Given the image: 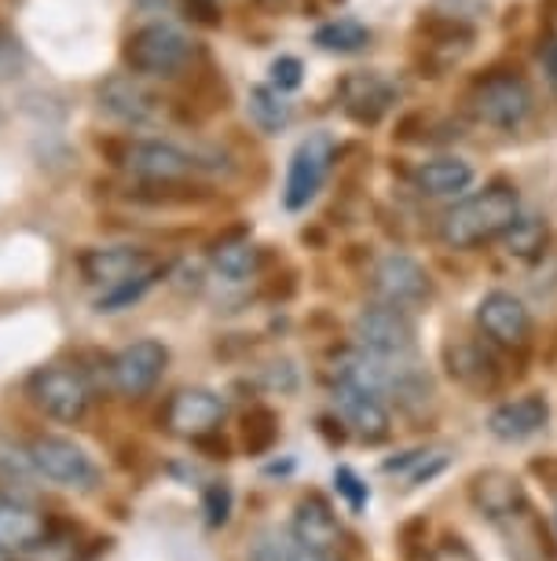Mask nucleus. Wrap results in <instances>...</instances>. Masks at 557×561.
I'll use <instances>...</instances> for the list:
<instances>
[{"label": "nucleus", "instance_id": "f257e3e1", "mask_svg": "<svg viewBox=\"0 0 557 561\" xmlns=\"http://www.w3.org/2000/svg\"><path fill=\"white\" fill-rule=\"evenodd\" d=\"M521 214V198L507 184H491L485 192L462 198L440 220V242L451 250H469L488 239H499Z\"/></svg>", "mask_w": 557, "mask_h": 561}, {"label": "nucleus", "instance_id": "f03ea898", "mask_svg": "<svg viewBox=\"0 0 557 561\" xmlns=\"http://www.w3.org/2000/svg\"><path fill=\"white\" fill-rule=\"evenodd\" d=\"M125 62L136 78H176L192 62V37L181 26L158 19V23H147L129 34Z\"/></svg>", "mask_w": 557, "mask_h": 561}, {"label": "nucleus", "instance_id": "7ed1b4c3", "mask_svg": "<svg viewBox=\"0 0 557 561\" xmlns=\"http://www.w3.org/2000/svg\"><path fill=\"white\" fill-rule=\"evenodd\" d=\"M469 103L480 122L502 133L521 129V125L532 118V107H535L529 81L510 70H496V73H488V78H480Z\"/></svg>", "mask_w": 557, "mask_h": 561}, {"label": "nucleus", "instance_id": "20e7f679", "mask_svg": "<svg viewBox=\"0 0 557 561\" xmlns=\"http://www.w3.org/2000/svg\"><path fill=\"white\" fill-rule=\"evenodd\" d=\"M290 536L298 539L304 550L327 558V561H349L356 554V539L345 533L338 514L330 511V503L320 492H309L293 506Z\"/></svg>", "mask_w": 557, "mask_h": 561}, {"label": "nucleus", "instance_id": "39448f33", "mask_svg": "<svg viewBox=\"0 0 557 561\" xmlns=\"http://www.w3.org/2000/svg\"><path fill=\"white\" fill-rule=\"evenodd\" d=\"M30 397H34V404L56 422H81L92 404V389L85 382V375L67 364L40 367L37 375L30 378Z\"/></svg>", "mask_w": 557, "mask_h": 561}, {"label": "nucleus", "instance_id": "423d86ee", "mask_svg": "<svg viewBox=\"0 0 557 561\" xmlns=\"http://www.w3.org/2000/svg\"><path fill=\"white\" fill-rule=\"evenodd\" d=\"M334 154H338V144H334L330 133H309L304 140L298 144V151L290 158V169H287V187H282V206L287 209H304L320 195L323 180H327L330 165H334Z\"/></svg>", "mask_w": 557, "mask_h": 561}, {"label": "nucleus", "instance_id": "0eeeda50", "mask_svg": "<svg viewBox=\"0 0 557 561\" xmlns=\"http://www.w3.org/2000/svg\"><path fill=\"white\" fill-rule=\"evenodd\" d=\"M352 337L360 348L378 356H396V359L415 356V323L407 320L404 309H393V305L382 301L356 312Z\"/></svg>", "mask_w": 557, "mask_h": 561}, {"label": "nucleus", "instance_id": "6e6552de", "mask_svg": "<svg viewBox=\"0 0 557 561\" xmlns=\"http://www.w3.org/2000/svg\"><path fill=\"white\" fill-rule=\"evenodd\" d=\"M30 459H34L37 473H45L48 481L62 484V489L92 492L100 481L96 462L89 459L81 444H73L67 437H37L30 444Z\"/></svg>", "mask_w": 557, "mask_h": 561}, {"label": "nucleus", "instance_id": "1a4fd4ad", "mask_svg": "<svg viewBox=\"0 0 557 561\" xmlns=\"http://www.w3.org/2000/svg\"><path fill=\"white\" fill-rule=\"evenodd\" d=\"M170 367V348L154 337H140V342L125 345L118 356L111 359V382L121 397L140 400L158 386V378Z\"/></svg>", "mask_w": 557, "mask_h": 561}, {"label": "nucleus", "instance_id": "9d476101", "mask_svg": "<svg viewBox=\"0 0 557 561\" xmlns=\"http://www.w3.org/2000/svg\"><path fill=\"white\" fill-rule=\"evenodd\" d=\"M224 415H228V404L213 389H202V386L176 389L170 397V404H165V430L184 440H202L209 433L220 430Z\"/></svg>", "mask_w": 557, "mask_h": 561}, {"label": "nucleus", "instance_id": "9b49d317", "mask_svg": "<svg viewBox=\"0 0 557 561\" xmlns=\"http://www.w3.org/2000/svg\"><path fill=\"white\" fill-rule=\"evenodd\" d=\"M371 290L382 305H393V309H415L429 298V272L407 253H385L382 261L374 264L371 272Z\"/></svg>", "mask_w": 557, "mask_h": 561}, {"label": "nucleus", "instance_id": "f8f14e48", "mask_svg": "<svg viewBox=\"0 0 557 561\" xmlns=\"http://www.w3.org/2000/svg\"><path fill=\"white\" fill-rule=\"evenodd\" d=\"M100 107L114 122L129 125V129H154L162 122V100L154 96L136 73H114L100 84Z\"/></svg>", "mask_w": 557, "mask_h": 561}, {"label": "nucleus", "instance_id": "ddd939ff", "mask_svg": "<svg viewBox=\"0 0 557 561\" xmlns=\"http://www.w3.org/2000/svg\"><path fill=\"white\" fill-rule=\"evenodd\" d=\"M125 169L151 184H176L198 173V158L170 140H132L125 151Z\"/></svg>", "mask_w": 557, "mask_h": 561}, {"label": "nucleus", "instance_id": "4468645a", "mask_svg": "<svg viewBox=\"0 0 557 561\" xmlns=\"http://www.w3.org/2000/svg\"><path fill=\"white\" fill-rule=\"evenodd\" d=\"M477 327L485 331L491 345L524 348L532 337V312L510 290H491L477 305Z\"/></svg>", "mask_w": 557, "mask_h": 561}, {"label": "nucleus", "instance_id": "2eb2a0df", "mask_svg": "<svg viewBox=\"0 0 557 561\" xmlns=\"http://www.w3.org/2000/svg\"><path fill=\"white\" fill-rule=\"evenodd\" d=\"M334 408H338L341 422L363 444H382L388 433H393V419H388L385 400L352 382H341V378H338V386H334Z\"/></svg>", "mask_w": 557, "mask_h": 561}, {"label": "nucleus", "instance_id": "dca6fc26", "mask_svg": "<svg viewBox=\"0 0 557 561\" xmlns=\"http://www.w3.org/2000/svg\"><path fill=\"white\" fill-rule=\"evenodd\" d=\"M469 500L488 522H513L529 514V492L510 470H480L469 481Z\"/></svg>", "mask_w": 557, "mask_h": 561}, {"label": "nucleus", "instance_id": "f3484780", "mask_svg": "<svg viewBox=\"0 0 557 561\" xmlns=\"http://www.w3.org/2000/svg\"><path fill=\"white\" fill-rule=\"evenodd\" d=\"M341 96V107L349 118L363 122V125H374L382 122L388 111H393L396 103V84L385 78V73H349V78L341 81L338 89Z\"/></svg>", "mask_w": 557, "mask_h": 561}, {"label": "nucleus", "instance_id": "a211bd4d", "mask_svg": "<svg viewBox=\"0 0 557 561\" xmlns=\"http://www.w3.org/2000/svg\"><path fill=\"white\" fill-rule=\"evenodd\" d=\"M48 514H40L37 506L15 500V495L0 500V550L4 554H30L48 536Z\"/></svg>", "mask_w": 557, "mask_h": 561}, {"label": "nucleus", "instance_id": "6ab92c4d", "mask_svg": "<svg viewBox=\"0 0 557 561\" xmlns=\"http://www.w3.org/2000/svg\"><path fill=\"white\" fill-rule=\"evenodd\" d=\"M546 419H550L546 400L539 393H529V397H518V400H510V404H499L491 411L488 430H491V437L518 444V440L535 437V433L546 426Z\"/></svg>", "mask_w": 557, "mask_h": 561}, {"label": "nucleus", "instance_id": "aec40b11", "mask_svg": "<svg viewBox=\"0 0 557 561\" xmlns=\"http://www.w3.org/2000/svg\"><path fill=\"white\" fill-rule=\"evenodd\" d=\"M151 268V257L136 247H92L81 253V275L96 287H114V283L129 279V275Z\"/></svg>", "mask_w": 557, "mask_h": 561}, {"label": "nucleus", "instance_id": "412c9836", "mask_svg": "<svg viewBox=\"0 0 557 561\" xmlns=\"http://www.w3.org/2000/svg\"><path fill=\"white\" fill-rule=\"evenodd\" d=\"M448 370L455 382H462L473 393H491L499 386V364L480 342H455L444 348Z\"/></svg>", "mask_w": 557, "mask_h": 561}, {"label": "nucleus", "instance_id": "4be33fe9", "mask_svg": "<svg viewBox=\"0 0 557 561\" xmlns=\"http://www.w3.org/2000/svg\"><path fill=\"white\" fill-rule=\"evenodd\" d=\"M473 165L466 158H433L415 169V192L426 198H455L462 192H469L473 184Z\"/></svg>", "mask_w": 557, "mask_h": 561}, {"label": "nucleus", "instance_id": "5701e85b", "mask_svg": "<svg viewBox=\"0 0 557 561\" xmlns=\"http://www.w3.org/2000/svg\"><path fill=\"white\" fill-rule=\"evenodd\" d=\"M502 242V253L513 261H535L546 253V242H550V225H546V217H521L502 231L499 236Z\"/></svg>", "mask_w": 557, "mask_h": 561}, {"label": "nucleus", "instance_id": "b1692460", "mask_svg": "<svg viewBox=\"0 0 557 561\" xmlns=\"http://www.w3.org/2000/svg\"><path fill=\"white\" fill-rule=\"evenodd\" d=\"M246 111H250V122L257 125L260 133L276 136L290 125L293 111L287 103V92H279L276 84H254L246 96Z\"/></svg>", "mask_w": 557, "mask_h": 561}, {"label": "nucleus", "instance_id": "393cba45", "mask_svg": "<svg viewBox=\"0 0 557 561\" xmlns=\"http://www.w3.org/2000/svg\"><path fill=\"white\" fill-rule=\"evenodd\" d=\"M315 45L323 51H338V56H356V51H363L371 45V30L363 23H356V19H334V23L320 26L315 30Z\"/></svg>", "mask_w": 557, "mask_h": 561}, {"label": "nucleus", "instance_id": "a878e982", "mask_svg": "<svg viewBox=\"0 0 557 561\" xmlns=\"http://www.w3.org/2000/svg\"><path fill=\"white\" fill-rule=\"evenodd\" d=\"M158 275H162V272H158L154 264H151V268H143V272L129 275V279L114 283V287L103 290V298L96 301V309H100V312H121V309H132V305L140 301L143 294L151 290L154 283H158Z\"/></svg>", "mask_w": 557, "mask_h": 561}, {"label": "nucleus", "instance_id": "bb28decb", "mask_svg": "<svg viewBox=\"0 0 557 561\" xmlns=\"http://www.w3.org/2000/svg\"><path fill=\"white\" fill-rule=\"evenodd\" d=\"M260 264V253L257 247H250V242H224L220 250H213V268L220 279L228 283H243L250 275L257 272Z\"/></svg>", "mask_w": 557, "mask_h": 561}, {"label": "nucleus", "instance_id": "cd10ccee", "mask_svg": "<svg viewBox=\"0 0 557 561\" xmlns=\"http://www.w3.org/2000/svg\"><path fill=\"white\" fill-rule=\"evenodd\" d=\"M246 455H268L279 444V415L271 408H254L243 419Z\"/></svg>", "mask_w": 557, "mask_h": 561}, {"label": "nucleus", "instance_id": "c85d7f7f", "mask_svg": "<svg viewBox=\"0 0 557 561\" xmlns=\"http://www.w3.org/2000/svg\"><path fill=\"white\" fill-rule=\"evenodd\" d=\"M202 514H206V525L209 528H220L228 525L231 517V489L224 481H209L206 492H202Z\"/></svg>", "mask_w": 557, "mask_h": 561}, {"label": "nucleus", "instance_id": "c756f323", "mask_svg": "<svg viewBox=\"0 0 557 561\" xmlns=\"http://www.w3.org/2000/svg\"><path fill=\"white\" fill-rule=\"evenodd\" d=\"M334 489H338V495H345L352 514H360L367 500H371V489L360 481V473H356L352 466H338V470H334Z\"/></svg>", "mask_w": 557, "mask_h": 561}, {"label": "nucleus", "instance_id": "7c9ffc66", "mask_svg": "<svg viewBox=\"0 0 557 561\" xmlns=\"http://www.w3.org/2000/svg\"><path fill=\"white\" fill-rule=\"evenodd\" d=\"M407 561H477V558H473V550L459 536H444L437 547H422L415 554H407Z\"/></svg>", "mask_w": 557, "mask_h": 561}, {"label": "nucleus", "instance_id": "2f4dec72", "mask_svg": "<svg viewBox=\"0 0 557 561\" xmlns=\"http://www.w3.org/2000/svg\"><path fill=\"white\" fill-rule=\"evenodd\" d=\"M271 84H276L279 92H293L301 84V59L293 56H279L271 62Z\"/></svg>", "mask_w": 557, "mask_h": 561}, {"label": "nucleus", "instance_id": "473e14b6", "mask_svg": "<svg viewBox=\"0 0 557 561\" xmlns=\"http://www.w3.org/2000/svg\"><path fill=\"white\" fill-rule=\"evenodd\" d=\"M136 4L143 8L147 15H158V19H187L184 12H187V4H195V0H136Z\"/></svg>", "mask_w": 557, "mask_h": 561}, {"label": "nucleus", "instance_id": "72a5a7b5", "mask_svg": "<svg viewBox=\"0 0 557 561\" xmlns=\"http://www.w3.org/2000/svg\"><path fill=\"white\" fill-rule=\"evenodd\" d=\"M276 543H279V558L282 561H327V558L312 554V550H304L290 533H276Z\"/></svg>", "mask_w": 557, "mask_h": 561}, {"label": "nucleus", "instance_id": "f704fd0d", "mask_svg": "<svg viewBox=\"0 0 557 561\" xmlns=\"http://www.w3.org/2000/svg\"><path fill=\"white\" fill-rule=\"evenodd\" d=\"M250 561H282V558H279L276 533H268V536H260V539H257V547H254V554H250Z\"/></svg>", "mask_w": 557, "mask_h": 561}, {"label": "nucleus", "instance_id": "c9c22d12", "mask_svg": "<svg viewBox=\"0 0 557 561\" xmlns=\"http://www.w3.org/2000/svg\"><path fill=\"white\" fill-rule=\"evenodd\" d=\"M265 382H268L271 389H293V382H298V378H293V367H290V364H271Z\"/></svg>", "mask_w": 557, "mask_h": 561}, {"label": "nucleus", "instance_id": "e433bc0d", "mask_svg": "<svg viewBox=\"0 0 557 561\" xmlns=\"http://www.w3.org/2000/svg\"><path fill=\"white\" fill-rule=\"evenodd\" d=\"M546 67H550V81L557 84V41L546 45Z\"/></svg>", "mask_w": 557, "mask_h": 561}, {"label": "nucleus", "instance_id": "4c0bfd02", "mask_svg": "<svg viewBox=\"0 0 557 561\" xmlns=\"http://www.w3.org/2000/svg\"><path fill=\"white\" fill-rule=\"evenodd\" d=\"M8 59H12V41H8V34L0 30V70L8 67Z\"/></svg>", "mask_w": 557, "mask_h": 561}, {"label": "nucleus", "instance_id": "58836bf2", "mask_svg": "<svg viewBox=\"0 0 557 561\" xmlns=\"http://www.w3.org/2000/svg\"><path fill=\"white\" fill-rule=\"evenodd\" d=\"M0 561H8V554H4V550H0Z\"/></svg>", "mask_w": 557, "mask_h": 561}]
</instances>
